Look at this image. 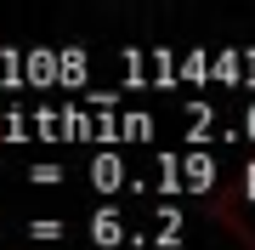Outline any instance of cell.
Instances as JSON below:
<instances>
[{"label":"cell","instance_id":"obj_1","mask_svg":"<svg viewBox=\"0 0 255 250\" xmlns=\"http://www.w3.org/2000/svg\"><path fill=\"white\" fill-rule=\"evenodd\" d=\"M216 216H221V222H227L238 239L255 250V159H250V165L216 194Z\"/></svg>","mask_w":255,"mask_h":250}]
</instances>
